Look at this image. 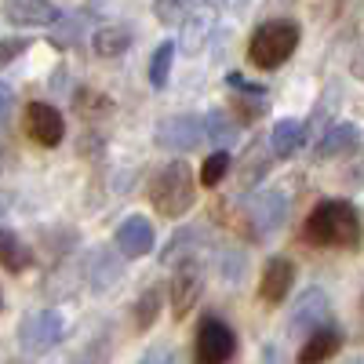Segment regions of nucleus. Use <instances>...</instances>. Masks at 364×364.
<instances>
[{
	"instance_id": "nucleus-1",
	"label": "nucleus",
	"mask_w": 364,
	"mask_h": 364,
	"mask_svg": "<svg viewBox=\"0 0 364 364\" xmlns=\"http://www.w3.org/2000/svg\"><path fill=\"white\" fill-rule=\"evenodd\" d=\"M310 245L317 248H346V252H357L360 248V215L350 200H321L310 215H306V226H302Z\"/></svg>"
},
{
	"instance_id": "nucleus-2",
	"label": "nucleus",
	"mask_w": 364,
	"mask_h": 364,
	"mask_svg": "<svg viewBox=\"0 0 364 364\" xmlns=\"http://www.w3.org/2000/svg\"><path fill=\"white\" fill-rule=\"evenodd\" d=\"M197 200V178L186 161H171L161 168L149 182V204H154L164 219H182Z\"/></svg>"
},
{
	"instance_id": "nucleus-3",
	"label": "nucleus",
	"mask_w": 364,
	"mask_h": 364,
	"mask_svg": "<svg viewBox=\"0 0 364 364\" xmlns=\"http://www.w3.org/2000/svg\"><path fill=\"white\" fill-rule=\"evenodd\" d=\"M299 48V26L291 18H269L262 22L248 41V63L259 70H277Z\"/></svg>"
},
{
	"instance_id": "nucleus-4",
	"label": "nucleus",
	"mask_w": 364,
	"mask_h": 364,
	"mask_svg": "<svg viewBox=\"0 0 364 364\" xmlns=\"http://www.w3.org/2000/svg\"><path fill=\"white\" fill-rule=\"evenodd\" d=\"M237 353V336L233 328L219 317H204L197 324V339H193V360L197 364H230Z\"/></svg>"
},
{
	"instance_id": "nucleus-5",
	"label": "nucleus",
	"mask_w": 364,
	"mask_h": 364,
	"mask_svg": "<svg viewBox=\"0 0 364 364\" xmlns=\"http://www.w3.org/2000/svg\"><path fill=\"white\" fill-rule=\"evenodd\" d=\"M66 336V321L58 310H37V314H29L22 324H18V346L26 353H48L51 346H58Z\"/></svg>"
},
{
	"instance_id": "nucleus-6",
	"label": "nucleus",
	"mask_w": 364,
	"mask_h": 364,
	"mask_svg": "<svg viewBox=\"0 0 364 364\" xmlns=\"http://www.w3.org/2000/svg\"><path fill=\"white\" fill-rule=\"evenodd\" d=\"M245 219H248V230H252L255 240L277 233L288 219V197L281 190H259L245 208Z\"/></svg>"
},
{
	"instance_id": "nucleus-7",
	"label": "nucleus",
	"mask_w": 364,
	"mask_h": 364,
	"mask_svg": "<svg viewBox=\"0 0 364 364\" xmlns=\"http://www.w3.org/2000/svg\"><path fill=\"white\" fill-rule=\"evenodd\" d=\"M22 124H26L29 139H33L37 146H48V149L66 139V120H63V113H58L51 102H29Z\"/></svg>"
},
{
	"instance_id": "nucleus-8",
	"label": "nucleus",
	"mask_w": 364,
	"mask_h": 364,
	"mask_svg": "<svg viewBox=\"0 0 364 364\" xmlns=\"http://www.w3.org/2000/svg\"><path fill=\"white\" fill-rule=\"evenodd\" d=\"M200 291H204V273H200V266H197L193 259H186V262L175 269L171 288H168V295H171V314L182 321V317L197 306Z\"/></svg>"
},
{
	"instance_id": "nucleus-9",
	"label": "nucleus",
	"mask_w": 364,
	"mask_h": 364,
	"mask_svg": "<svg viewBox=\"0 0 364 364\" xmlns=\"http://www.w3.org/2000/svg\"><path fill=\"white\" fill-rule=\"evenodd\" d=\"M113 245H117V252L124 255V259H142V255H149V252H154V245H157L154 223H149L146 215H128L124 223L117 226Z\"/></svg>"
},
{
	"instance_id": "nucleus-10",
	"label": "nucleus",
	"mask_w": 364,
	"mask_h": 364,
	"mask_svg": "<svg viewBox=\"0 0 364 364\" xmlns=\"http://www.w3.org/2000/svg\"><path fill=\"white\" fill-rule=\"evenodd\" d=\"M328 317H331L328 295H324L321 288H310L306 295H299L295 310H291V317H288V328H291V336H310V331H317V328L328 324Z\"/></svg>"
},
{
	"instance_id": "nucleus-11",
	"label": "nucleus",
	"mask_w": 364,
	"mask_h": 364,
	"mask_svg": "<svg viewBox=\"0 0 364 364\" xmlns=\"http://www.w3.org/2000/svg\"><path fill=\"white\" fill-rule=\"evenodd\" d=\"M154 139L161 149H193L204 139V117H164Z\"/></svg>"
},
{
	"instance_id": "nucleus-12",
	"label": "nucleus",
	"mask_w": 364,
	"mask_h": 364,
	"mask_svg": "<svg viewBox=\"0 0 364 364\" xmlns=\"http://www.w3.org/2000/svg\"><path fill=\"white\" fill-rule=\"evenodd\" d=\"M295 284V262L284 259V255H273L262 269V277H259V295L262 302H269V306H281V302L288 299Z\"/></svg>"
},
{
	"instance_id": "nucleus-13",
	"label": "nucleus",
	"mask_w": 364,
	"mask_h": 364,
	"mask_svg": "<svg viewBox=\"0 0 364 364\" xmlns=\"http://www.w3.org/2000/svg\"><path fill=\"white\" fill-rule=\"evenodd\" d=\"M211 29H215V8H193L186 15V22H182V33H178V48L186 55H197L208 48L211 41Z\"/></svg>"
},
{
	"instance_id": "nucleus-14",
	"label": "nucleus",
	"mask_w": 364,
	"mask_h": 364,
	"mask_svg": "<svg viewBox=\"0 0 364 364\" xmlns=\"http://www.w3.org/2000/svg\"><path fill=\"white\" fill-rule=\"evenodd\" d=\"M4 18L11 26H51L58 22V8L51 0H4Z\"/></svg>"
},
{
	"instance_id": "nucleus-15",
	"label": "nucleus",
	"mask_w": 364,
	"mask_h": 364,
	"mask_svg": "<svg viewBox=\"0 0 364 364\" xmlns=\"http://www.w3.org/2000/svg\"><path fill=\"white\" fill-rule=\"evenodd\" d=\"M339 350H343V331L324 324V328H317V331L306 336V343H302V350H299V364H324Z\"/></svg>"
},
{
	"instance_id": "nucleus-16",
	"label": "nucleus",
	"mask_w": 364,
	"mask_h": 364,
	"mask_svg": "<svg viewBox=\"0 0 364 364\" xmlns=\"http://www.w3.org/2000/svg\"><path fill=\"white\" fill-rule=\"evenodd\" d=\"M302 142H306V124L295 117H284L273 124V135H269V149L273 157H291L295 149H302Z\"/></svg>"
},
{
	"instance_id": "nucleus-17",
	"label": "nucleus",
	"mask_w": 364,
	"mask_h": 364,
	"mask_svg": "<svg viewBox=\"0 0 364 364\" xmlns=\"http://www.w3.org/2000/svg\"><path fill=\"white\" fill-rule=\"evenodd\" d=\"M357 139H360V132H357L353 124H336V128H331V132L317 142L314 157H317V161L343 157V154H350V149H357Z\"/></svg>"
},
{
	"instance_id": "nucleus-18",
	"label": "nucleus",
	"mask_w": 364,
	"mask_h": 364,
	"mask_svg": "<svg viewBox=\"0 0 364 364\" xmlns=\"http://www.w3.org/2000/svg\"><path fill=\"white\" fill-rule=\"evenodd\" d=\"M132 41H135V33H132L128 26H102L99 33H95V55L120 58V55L132 48Z\"/></svg>"
},
{
	"instance_id": "nucleus-19",
	"label": "nucleus",
	"mask_w": 364,
	"mask_h": 364,
	"mask_svg": "<svg viewBox=\"0 0 364 364\" xmlns=\"http://www.w3.org/2000/svg\"><path fill=\"white\" fill-rule=\"evenodd\" d=\"M29 262H33V255L22 245V237L11 230H0V266L11 273H22V269H29Z\"/></svg>"
},
{
	"instance_id": "nucleus-20",
	"label": "nucleus",
	"mask_w": 364,
	"mask_h": 364,
	"mask_svg": "<svg viewBox=\"0 0 364 364\" xmlns=\"http://www.w3.org/2000/svg\"><path fill=\"white\" fill-rule=\"evenodd\" d=\"M204 139L219 149H230L237 142V124L226 117V113H208L204 117Z\"/></svg>"
},
{
	"instance_id": "nucleus-21",
	"label": "nucleus",
	"mask_w": 364,
	"mask_h": 364,
	"mask_svg": "<svg viewBox=\"0 0 364 364\" xmlns=\"http://www.w3.org/2000/svg\"><path fill=\"white\" fill-rule=\"evenodd\" d=\"M120 281V259L109 252H95V266H91V288L106 291L109 284Z\"/></svg>"
},
{
	"instance_id": "nucleus-22",
	"label": "nucleus",
	"mask_w": 364,
	"mask_h": 364,
	"mask_svg": "<svg viewBox=\"0 0 364 364\" xmlns=\"http://www.w3.org/2000/svg\"><path fill=\"white\" fill-rule=\"evenodd\" d=\"M161 302H164V291L161 288H149V291L139 295V302H135V328L139 331L154 328V321L161 317Z\"/></svg>"
},
{
	"instance_id": "nucleus-23",
	"label": "nucleus",
	"mask_w": 364,
	"mask_h": 364,
	"mask_svg": "<svg viewBox=\"0 0 364 364\" xmlns=\"http://www.w3.org/2000/svg\"><path fill=\"white\" fill-rule=\"evenodd\" d=\"M171 63H175V44L164 41V44L154 51V63H149V84H154V87H168Z\"/></svg>"
},
{
	"instance_id": "nucleus-24",
	"label": "nucleus",
	"mask_w": 364,
	"mask_h": 364,
	"mask_svg": "<svg viewBox=\"0 0 364 364\" xmlns=\"http://www.w3.org/2000/svg\"><path fill=\"white\" fill-rule=\"evenodd\" d=\"M193 8H197V0H157L154 15H157V22H164V26H182Z\"/></svg>"
},
{
	"instance_id": "nucleus-25",
	"label": "nucleus",
	"mask_w": 364,
	"mask_h": 364,
	"mask_svg": "<svg viewBox=\"0 0 364 364\" xmlns=\"http://www.w3.org/2000/svg\"><path fill=\"white\" fill-rule=\"evenodd\" d=\"M73 106H77V113H84V117H91V120L113 109V102H109L106 95H99L95 87H80V95L73 99Z\"/></svg>"
},
{
	"instance_id": "nucleus-26",
	"label": "nucleus",
	"mask_w": 364,
	"mask_h": 364,
	"mask_svg": "<svg viewBox=\"0 0 364 364\" xmlns=\"http://www.w3.org/2000/svg\"><path fill=\"white\" fill-rule=\"evenodd\" d=\"M226 171H230V154H226V149H219V154H211L200 164V182L211 190V186H219V182L226 178Z\"/></svg>"
},
{
	"instance_id": "nucleus-27",
	"label": "nucleus",
	"mask_w": 364,
	"mask_h": 364,
	"mask_svg": "<svg viewBox=\"0 0 364 364\" xmlns=\"http://www.w3.org/2000/svg\"><path fill=\"white\" fill-rule=\"evenodd\" d=\"M269 154H262V146H252V154L245 157V168H240V178H245V186H252V182H259L266 171H269Z\"/></svg>"
},
{
	"instance_id": "nucleus-28",
	"label": "nucleus",
	"mask_w": 364,
	"mask_h": 364,
	"mask_svg": "<svg viewBox=\"0 0 364 364\" xmlns=\"http://www.w3.org/2000/svg\"><path fill=\"white\" fill-rule=\"evenodd\" d=\"M233 109H237V117L248 124V120H255V117H262V113L269 109V102H266V95H245V91H237Z\"/></svg>"
},
{
	"instance_id": "nucleus-29",
	"label": "nucleus",
	"mask_w": 364,
	"mask_h": 364,
	"mask_svg": "<svg viewBox=\"0 0 364 364\" xmlns=\"http://www.w3.org/2000/svg\"><path fill=\"white\" fill-rule=\"evenodd\" d=\"M26 51V41L22 37H11V41H0V66H8L15 55H22Z\"/></svg>"
},
{
	"instance_id": "nucleus-30",
	"label": "nucleus",
	"mask_w": 364,
	"mask_h": 364,
	"mask_svg": "<svg viewBox=\"0 0 364 364\" xmlns=\"http://www.w3.org/2000/svg\"><path fill=\"white\" fill-rule=\"evenodd\" d=\"M11 102H15V95H11V87H8V84H0V124H8V113H11Z\"/></svg>"
},
{
	"instance_id": "nucleus-31",
	"label": "nucleus",
	"mask_w": 364,
	"mask_h": 364,
	"mask_svg": "<svg viewBox=\"0 0 364 364\" xmlns=\"http://www.w3.org/2000/svg\"><path fill=\"white\" fill-rule=\"evenodd\" d=\"M215 4H219V8H233V11H240V8L248 4V0H215Z\"/></svg>"
},
{
	"instance_id": "nucleus-32",
	"label": "nucleus",
	"mask_w": 364,
	"mask_h": 364,
	"mask_svg": "<svg viewBox=\"0 0 364 364\" xmlns=\"http://www.w3.org/2000/svg\"><path fill=\"white\" fill-rule=\"evenodd\" d=\"M353 73H357V77H360V80H364V58H360V63H357V66H353Z\"/></svg>"
},
{
	"instance_id": "nucleus-33",
	"label": "nucleus",
	"mask_w": 364,
	"mask_h": 364,
	"mask_svg": "<svg viewBox=\"0 0 364 364\" xmlns=\"http://www.w3.org/2000/svg\"><path fill=\"white\" fill-rule=\"evenodd\" d=\"M360 317H364V295H360Z\"/></svg>"
},
{
	"instance_id": "nucleus-34",
	"label": "nucleus",
	"mask_w": 364,
	"mask_h": 364,
	"mask_svg": "<svg viewBox=\"0 0 364 364\" xmlns=\"http://www.w3.org/2000/svg\"><path fill=\"white\" fill-rule=\"evenodd\" d=\"M350 364H364V360H350Z\"/></svg>"
},
{
	"instance_id": "nucleus-35",
	"label": "nucleus",
	"mask_w": 364,
	"mask_h": 364,
	"mask_svg": "<svg viewBox=\"0 0 364 364\" xmlns=\"http://www.w3.org/2000/svg\"><path fill=\"white\" fill-rule=\"evenodd\" d=\"M0 306H4V299H0Z\"/></svg>"
}]
</instances>
